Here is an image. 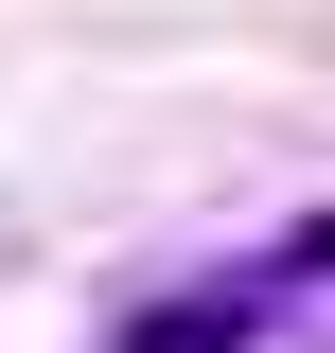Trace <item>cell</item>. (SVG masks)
<instances>
[{
    "instance_id": "obj_1",
    "label": "cell",
    "mask_w": 335,
    "mask_h": 353,
    "mask_svg": "<svg viewBox=\"0 0 335 353\" xmlns=\"http://www.w3.org/2000/svg\"><path fill=\"white\" fill-rule=\"evenodd\" d=\"M247 336H265V301H247V283H176V301H141L106 353H247Z\"/></svg>"
}]
</instances>
